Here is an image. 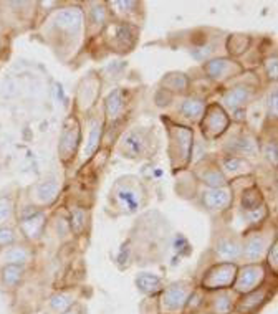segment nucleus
Wrapping results in <instances>:
<instances>
[{
    "instance_id": "1",
    "label": "nucleus",
    "mask_w": 278,
    "mask_h": 314,
    "mask_svg": "<svg viewBox=\"0 0 278 314\" xmlns=\"http://www.w3.org/2000/svg\"><path fill=\"white\" fill-rule=\"evenodd\" d=\"M235 273H237L235 264L222 263L208 273V276L204 280V284L208 286V288H224V286H228L234 281Z\"/></svg>"
},
{
    "instance_id": "2",
    "label": "nucleus",
    "mask_w": 278,
    "mask_h": 314,
    "mask_svg": "<svg viewBox=\"0 0 278 314\" xmlns=\"http://www.w3.org/2000/svg\"><path fill=\"white\" fill-rule=\"evenodd\" d=\"M55 23L65 32L78 33L83 25V12L80 9H63L57 13Z\"/></svg>"
},
{
    "instance_id": "3",
    "label": "nucleus",
    "mask_w": 278,
    "mask_h": 314,
    "mask_svg": "<svg viewBox=\"0 0 278 314\" xmlns=\"http://www.w3.org/2000/svg\"><path fill=\"white\" fill-rule=\"evenodd\" d=\"M262 276H263V270L260 267H245L237 276V281H235V289L237 291L253 289L255 286L260 283Z\"/></svg>"
},
{
    "instance_id": "4",
    "label": "nucleus",
    "mask_w": 278,
    "mask_h": 314,
    "mask_svg": "<svg viewBox=\"0 0 278 314\" xmlns=\"http://www.w3.org/2000/svg\"><path fill=\"white\" fill-rule=\"evenodd\" d=\"M187 296H189V291L186 288H180V286H171V288L164 293L163 296V308L169 312L179 311L187 301Z\"/></svg>"
},
{
    "instance_id": "5",
    "label": "nucleus",
    "mask_w": 278,
    "mask_h": 314,
    "mask_svg": "<svg viewBox=\"0 0 278 314\" xmlns=\"http://www.w3.org/2000/svg\"><path fill=\"white\" fill-rule=\"evenodd\" d=\"M232 200L230 192L225 187L211 188V190L204 192V204L211 208V210H222L225 208Z\"/></svg>"
},
{
    "instance_id": "6",
    "label": "nucleus",
    "mask_w": 278,
    "mask_h": 314,
    "mask_svg": "<svg viewBox=\"0 0 278 314\" xmlns=\"http://www.w3.org/2000/svg\"><path fill=\"white\" fill-rule=\"evenodd\" d=\"M227 116L219 106H212L208 109V114L204 123V131H207L211 136H217L227 128Z\"/></svg>"
},
{
    "instance_id": "7",
    "label": "nucleus",
    "mask_w": 278,
    "mask_h": 314,
    "mask_svg": "<svg viewBox=\"0 0 278 314\" xmlns=\"http://www.w3.org/2000/svg\"><path fill=\"white\" fill-rule=\"evenodd\" d=\"M78 139H80V131H78V124L76 121L73 123V128H66L63 131V136L60 139V152L63 159H70L76 151V146H78Z\"/></svg>"
},
{
    "instance_id": "8",
    "label": "nucleus",
    "mask_w": 278,
    "mask_h": 314,
    "mask_svg": "<svg viewBox=\"0 0 278 314\" xmlns=\"http://www.w3.org/2000/svg\"><path fill=\"white\" fill-rule=\"evenodd\" d=\"M43 228V215L38 213L37 210L33 212H24V219H22V230L27 236L35 238L38 236V233Z\"/></svg>"
},
{
    "instance_id": "9",
    "label": "nucleus",
    "mask_w": 278,
    "mask_h": 314,
    "mask_svg": "<svg viewBox=\"0 0 278 314\" xmlns=\"http://www.w3.org/2000/svg\"><path fill=\"white\" fill-rule=\"evenodd\" d=\"M250 96H252V91H250L248 88L245 86H237V88H234L230 89L225 96H224V103L227 104L228 108H232V109H237L240 106H243L248 100H250Z\"/></svg>"
},
{
    "instance_id": "10",
    "label": "nucleus",
    "mask_w": 278,
    "mask_h": 314,
    "mask_svg": "<svg viewBox=\"0 0 278 314\" xmlns=\"http://www.w3.org/2000/svg\"><path fill=\"white\" fill-rule=\"evenodd\" d=\"M116 199L121 202L123 207L129 208V210H133V208L137 205L139 202V197H137V192L134 190L131 184H120L116 187Z\"/></svg>"
},
{
    "instance_id": "11",
    "label": "nucleus",
    "mask_w": 278,
    "mask_h": 314,
    "mask_svg": "<svg viewBox=\"0 0 278 314\" xmlns=\"http://www.w3.org/2000/svg\"><path fill=\"white\" fill-rule=\"evenodd\" d=\"M58 182L57 180H45V182H40L37 190H35V195H37V199L40 202H43V204H50L55 199H57L58 195Z\"/></svg>"
},
{
    "instance_id": "12",
    "label": "nucleus",
    "mask_w": 278,
    "mask_h": 314,
    "mask_svg": "<svg viewBox=\"0 0 278 314\" xmlns=\"http://www.w3.org/2000/svg\"><path fill=\"white\" fill-rule=\"evenodd\" d=\"M144 149V142L143 137L137 134V132H129V134L124 136L123 139V151L126 152L129 157H136L139 154H143Z\"/></svg>"
},
{
    "instance_id": "13",
    "label": "nucleus",
    "mask_w": 278,
    "mask_h": 314,
    "mask_svg": "<svg viewBox=\"0 0 278 314\" xmlns=\"http://www.w3.org/2000/svg\"><path fill=\"white\" fill-rule=\"evenodd\" d=\"M217 253L220 255V258L224 260H235L239 258L242 253V247L237 240H232V238H224L219 241L217 245Z\"/></svg>"
},
{
    "instance_id": "14",
    "label": "nucleus",
    "mask_w": 278,
    "mask_h": 314,
    "mask_svg": "<svg viewBox=\"0 0 278 314\" xmlns=\"http://www.w3.org/2000/svg\"><path fill=\"white\" fill-rule=\"evenodd\" d=\"M204 101L196 100V98H191V100H186L182 104H180L179 111L182 113L186 117H191V119H197L199 116H202L204 113Z\"/></svg>"
},
{
    "instance_id": "15",
    "label": "nucleus",
    "mask_w": 278,
    "mask_h": 314,
    "mask_svg": "<svg viewBox=\"0 0 278 314\" xmlns=\"http://www.w3.org/2000/svg\"><path fill=\"white\" fill-rule=\"evenodd\" d=\"M232 68V61L227 60V58H217V60H212L208 61L205 65V71L208 76L212 78H222L225 73H228V69Z\"/></svg>"
},
{
    "instance_id": "16",
    "label": "nucleus",
    "mask_w": 278,
    "mask_h": 314,
    "mask_svg": "<svg viewBox=\"0 0 278 314\" xmlns=\"http://www.w3.org/2000/svg\"><path fill=\"white\" fill-rule=\"evenodd\" d=\"M139 289L144 293H156L161 288V280L156 275H149V273H143L139 275V278L136 280Z\"/></svg>"
},
{
    "instance_id": "17",
    "label": "nucleus",
    "mask_w": 278,
    "mask_h": 314,
    "mask_svg": "<svg viewBox=\"0 0 278 314\" xmlns=\"http://www.w3.org/2000/svg\"><path fill=\"white\" fill-rule=\"evenodd\" d=\"M263 250H265V241H263V238L255 236V238H250L247 241L245 248H243V255H245L248 260H259L263 253Z\"/></svg>"
},
{
    "instance_id": "18",
    "label": "nucleus",
    "mask_w": 278,
    "mask_h": 314,
    "mask_svg": "<svg viewBox=\"0 0 278 314\" xmlns=\"http://www.w3.org/2000/svg\"><path fill=\"white\" fill-rule=\"evenodd\" d=\"M124 108V103H123V93L118 89V91L111 93L106 100V113L109 117H114L121 113V109Z\"/></svg>"
},
{
    "instance_id": "19",
    "label": "nucleus",
    "mask_w": 278,
    "mask_h": 314,
    "mask_svg": "<svg viewBox=\"0 0 278 314\" xmlns=\"http://www.w3.org/2000/svg\"><path fill=\"white\" fill-rule=\"evenodd\" d=\"M4 260L7 261V264H20V263H25L29 260V251L25 248H20V247H15V248H10L7 250L4 253Z\"/></svg>"
},
{
    "instance_id": "20",
    "label": "nucleus",
    "mask_w": 278,
    "mask_h": 314,
    "mask_svg": "<svg viewBox=\"0 0 278 314\" xmlns=\"http://www.w3.org/2000/svg\"><path fill=\"white\" fill-rule=\"evenodd\" d=\"M242 204L247 210L253 212V210H259V205L262 204V197H260V192L257 188H250L245 194H243V199H242Z\"/></svg>"
},
{
    "instance_id": "21",
    "label": "nucleus",
    "mask_w": 278,
    "mask_h": 314,
    "mask_svg": "<svg viewBox=\"0 0 278 314\" xmlns=\"http://www.w3.org/2000/svg\"><path fill=\"white\" fill-rule=\"evenodd\" d=\"M22 273L24 270L20 264H7L4 268V281L9 286H15L22 278Z\"/></svg>"
},
{
    "instance_id": "22",
    "label": "nucleus",
    "mask_w": 278,
    "mask_h": 314,
    "mask_svg": "<svg viewBox=\"0 0 278 314\" xmlns=\"http://www.w3.org/2000/svg\"><path fill=\"white\" fill-rule=\"evenodd\" d=\"M72 304H73V298L70 295H63V293H61V295H55L50 299L52 309L57 312H65L66 309L72 308Z\"/></svg>"
},
{
    "instance_id": "23",
    "label": "nucleus",
    "mask_w": 278,
    "mask_h": 314,
    "mask_svg": "<svg viewBox=\"0 0 278 314\" xmlns=\"http://www.w3.org/2000/svg\"><path fill=\"white\" fill-rule=\"evenodd\" d=\"M232 142V141H230ZM232 151L239 152V154H255V144L248 139L242 137V139H235V141L228 146Z\"/></svg>"
},
{
    "instance_id": "24",
    "label": "nucleus",
    "mask_w": 278,
    "mask_h": 314,
    "mask_svg": "<svg viewBox=\"0 0 278 314\" xmlns=\"http://www.w3.org/2000/svg\"><path fill=\"white\" fill-rule=\"evenodd\" d=\"M202 180L207 185H211L212 188L225 187V177L222 176L219 171H205L202 174Z\"/></svg>"
},
{
    "instance_id": "25",
    "label": "nucleus",
    "mask_w": 278,
    "mask_h": 314,
    "mask_svg": "<svg viewBox=\"0 0 278 314\" xmlns=\"http://www.w3.org/2000/svg\"><path fill=\"white\" fill-rule=\"evenodd\" d=\"M70 223H72V228L75 233L83 232V228L86 225V213L83 208H76V210L72 212V219H70Z\"/></svg>"
},
{
    "instance_id": "26",
    "label": "nucleus",
    "mask_w": 278,
    "mask_h": 314,
    "mask_svg": "<svg viewBox=\"0 0 278 314\" xmlns=\"http://www.w3.org/2000/svg\"><path fill=\"white\" fill-rule=\"evenodd\" d=\"M100 136H101V126L98 123L93 124V129H91V134H89V142L86 146V154H93V152L96 151V148H98L100 144Z\"/></svg>"
},
{
    "instance_id": "27",
    "label": "nucleus",
    "mask_w": 278,
    "mask_h": 314,
    "mask_svg": "<svg viewBox=\"0 0 278 314\" xmlns=\"http://www.w3.org/2000/svg\"><path fill=\"white\" fill-rule=\"evenodd\" d=\"M230 309H232V299L228 295H220L215 299V312L227 314Z\"/></svg>"
},
{
    "instance_id": "28",
    "label": "nucleus",
    "mask_w": 278,
    "mask_h": 314,
    "mask_svg": "<svg viewBox=\"0 0 278 314\" xmlns=\"http://www.w3.org/2000/svg\"><path fill=\"white\" fill-rule=\"evenodd\" d=\"M243 165H245V162L239 157H228L224 160V167L228 172H237V171L243 169Z\"/></svg>"
},
{
    "instance_id": "29",
    "label": "nucleus",
    "mask_w": 278,
    "mask_h": 314,
    "mask_svg": "<svg viewBox=\"0 0 278 314\" xmlns=\"http://www.w3.org/2000/svg\"><path fill=\"white\" fill-rule=\"evenodd\" d=\"M12 213V202L9 199H0V222L9 219Z\"/></svg>"
},
{
    "instance_id": "30",
    "label": "nucleus",
    "mask_w": 278,
    "mask_h": 314,
    "mask_svg": "<svg viewBox=\"0 0 278 314\" xmlns=\"http://www.w3.org/2000/svg\"><path fill=\"white\" fill-rule=\"evenodd\" d=\"M13 240H15V235L10 228H0V247L10 245Z\"/></svg>"
},
{
    "instance_id": "31",
    "label": "nucleus",
    "mask_w": 278,
    "mask_h": 314,
    "mask_svg": "<svg viewBox=\"0 0 278 314\" xmlns=\"http://www.w3.org/2000/svg\"><path fill=\"white\" fill-rule=\"evenodd\" d=\"M263 298H265V295L263 293H255L253 296H250L245 299V303H243L242 308H250V306H257V304H260L263 301Z\"/></svg>"
},
{
    "instance_id": "32",
    "label": "nucleus",
    "mask_w": 278,
    "mask_h": 314,
    "mask_svg": "<svg viewBox=\"0 0 278 314\" xmlns=\"http://www.w3.org/2000/svg\"><path fill=\"white\" fill-rule=\"evenodd\" d=\"M267 73H268V78L270 80H275L276 78V58H270L267 61Z\"/></svg>"
},
{
    "instance_id": "33",
    "label": "nucleus",
    "mask_w": 278,
    "mask_h": 314,
    "mask_svg": "<svg viewBox=\"0 0 278 314\" xmlns=\"http://www.w3.org/2000/svg\"><path fill=\"white\" fill-rule=\"evenodd\" d=\"M91 15H93V23L95 25H103L104 23V10L101 9V7H98V9H95L91 12Z\"/></svg>"
},
{
    "instance_id": "34",
    "label": "nucleus",
    "mask_w": 278,
    "mask_h": 314,
    "mask_svg": "<svg viewBox=\"0 0 278 314\" xmlns=\"http://www.w3.org/2000/svg\"><path fill=\"white\" fill-rule=\"evenodd\" d=\"M268 111H270V116L276 114V91H273L268 98Z\"/></svg>"
},
{
    "instance_id": "35",
    "label": "nucleus",
    "mask_w": 278,
    "mask_h": 314,
    "mask_svg": "<svg viewBox=\"0 0 278 314\" xmlns=\"http://www.w3.org/2000/svg\"><path fill=\"white\" fill-rule=\"evenodd\" d=\"M265 154L270 160H273V164H275L276 162V144H268Z\"/></svg>"
},
{
    "instance_id": "36",
    "label": "nucleus",
    "mask_w": 278,
    "mask_h": 314,
    "mask_svg": "<svg viewBox=\"0 0 278 314\" xmlns=\"http://www.w3.org/2000/svg\"><path fill=\"white\" fill-rule=\"evenodd\" d=\"M270 263L276 264V243H275V245H273L272 251H270Z\"/></svg>"
},
{
    "instance_id": "37",
    "label": "nucleus",
    "mask_w": 278,
    "mask_h": 314,
    "mask_svg": "<svg viewBox=\"0 0 278 314\" xmlns=\"http://www.w3.org/2000/svg\"><path fill=\"white\" fill-rule=\"evenodd\" d=\"M61 314H80V309L78 308H75V309L70 308V309H66L65 312H61Z\"/></svg>"
}]
</instances>
